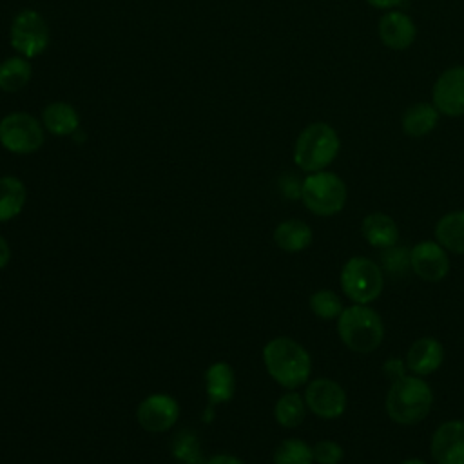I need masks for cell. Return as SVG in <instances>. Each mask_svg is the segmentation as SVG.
I'll list each match as a JSON object with an SVG mask.
<instances>
[{
  "mask_svg": "<svg viewBox=\"0 0 464 464\" xmlns=\"http://www.w3.org/2000/svg\"><path fill=\"white\" fill-rule=\"evenodd\" d=\"M31 63L24 56H11L0 63V91L18 92L31 80Z\"/></svg>",
  "mask_w": 464,
  "mask_h": 464,
  "instance_id": "cb8c5ba5",
  "label": "cell"
},
{
  "mask_svg": "<svg viewBox=\"0 0 464 464\" xmlns=\"http://www.w3.org/2000/svg\"><path fill=\"white\" fill-rule=\"evenodd\" d=\"M11 47L24 58L42 54L49 45V27L34 9H22L14 14L9 27Z\"/></svg>",
  "mask_w": 464,
  "mask_h": 464,
  "instance_id": "52a82bcc",
  "label": "cell"
},
{
  "mask_svg": "<svg viewBox=\"0 0 464 464\" xmlns=\"http://www.w3.org/2000/svg\"><path fill=\"white\" fill-rule=\"evenodd\" d=\"M335 330L344 348L353 353L375 352L386 335L384 321L372 304H348L335 319Z\"/></svg>",
  "mask_w": 464,
  "mask_h": 464,
  "instance_id": "3957f363",
  "label": "cell"
},
{
  "mask_svg": "<svg viewBox=\"0 0 464 464\" xmlns=\"http://www.w3.org/2000/svg\"><path fill=\"white\" fill-rule=\"evenodd\" d=\"M399 464H428V462L424 459H420V457H408V459L401 460Z\"/></svg>",
  "mask_w": 464,
  "mask_h": 464,
  "instance_id": "e575fe53",
  "label": "cell"
},
{
  "mask_svg": "<svg viewBox=\"0 0 464 464\" xmlns=\"http://www.w3.org/2000/svg\"><path fill=\"white\" fill-rule=\"evenodd\" d=\"M136 419L145 431L163 433L178 422L179 404L167 393H152L138 404Z\"/></svg>",
  "mask_w": 464,
  "mask_h": 464,
  "instance_id": "4fadbf2b",
  "label": "cell"
},
{
  "mask_svg": "<svg viewBox=\"0 0 464 464\" xmlns=\"http://www.w3.org/2000/svg\"><path fill=\"white\" fill-rule=\"evenodd\" d=\"M172 455L181 464H205L198 437L190 430H179L172 439Z\"/></svg>",
  "mask_w": 464,
  "mask_h": 464,
  "instance_id": "4316f807",
  "label": "cell"
},
{
  "mask_svg": "<svg viewBox=\"0 0 464 464\" xmlns=\"http://www.w3.org/2000/svg\"><path fill=\"white\" fill-rule=\"evenodd\" d=\"M308 308L321 321H335L344 310V303L334 290L319 288L310 294Z\"/></svg>",
  "mask_w": 464,
  "mask_h": 464,
  "instance_id": "484cf974",
  "label": "cell"
},
{
  "mask_svg": "<svg viewBox=\"0 0 464 464\" xmlns=\"http://www.w3.org/2000/svg\"><path fill=\"white\" fill-rule=\"evenodd\" d=\"M433 236L435 241L440 243L450 254L464 256V208L440 216L435 223Z\"/></svg>",
  "mask_w": 464,
  "mask_h": 464,
  "instance_id": "d6986e66",
  "label": "cell"
},
{
  "mask_svg": "<svg viewBox=\"0 0 464 464\" xmlns=\"http://www.w3.org/2000/svg\"><path fill=\"white\" fill-rule=\"evenodd\" d=\"M435 393L426 377L404 373L390 382L384 395V411L399 426H415L433 410Z\"/></svg>",
  "mask_w": 464,
  "mask_h": 464,
  "instance_id": "6da1fadb",
  "label": "cell"
},
{
  "mask_svg": "<svg viewBox=\"0 0 464 464\" xmlns=\"http://www.w3.org/2000/svg\"><path fill=\"white\" fill-rule=\"evenodd\" d=\"M431 103L444 116H464V65L448 67L439 74L431 89Z\"/></svg>",
  "mask_w": 464,
  "mask_h": 464,
  "instance_id": "8fae6325",
  "label": "cell"
},
{
  "mask_svg": "<svg viewBox=\"0 0 464 464\" xmlns=\"http://www.w3.org/2000/svg\"><path fill=\"white\" fill-rule=\"evenodd\" d=\"M372 7H375V9H386V11H390V9H393L395 5H399L402 0H366Z\"/></svg>",
  "mask_w": 464,
  "mask_h": 464,
  "instance_id": "836d02e7",
  "label": "cell"
},
{
  "mask_svg": "<svg viewBox=\"0 0 464 464\" xmlns=\"http://www.w3.org/2000/svg\"><path fill=\"white\" fill-rule=\"evenodd\" d=\"M440 112L430 102H417L410 105L401 118L402 132L410 138L428 136L439 123Z\"/></svg>",
  "mask_w": 464,
  "mask_h": 464,
  "instance_id": "ffe728a7",
  "label": "cell"
},
{
  "mask_svg": "<svg viewBox=\"0 0 464 464\" xmlns=\"http://www.w3.org/2000/svg\"><path fill=\"white\" fill-rule=\"evenodd\" d=\"M42 123L54 136H69L78 130L80 116L71 103L53 102L44 107Z\"/></svg>",
  "mask_w": 464,
  "mask_h": 464,
  "instance_id": "44dd1931",
  "label": "cell"
},
{
  "mask_svg": "<svg viewBox=\"0 0 464 464\" xmlns=\"http://www.w3.org/2000/svg\"><path fill=\"white\" fill-rule=\"evenodd\" d=\"M301 183L294 176H285L283 179V194L290 199H301Z\"/></svg>",
  "mask_w": 464,
  "mask_h": 464,
  "instance_id": "4dcf8cb0",
  "label": "cell"
},
{
  "mask_svg": "<svg viewBox=\"0 0 464 464\" xmlns=\"http://www.w3.org/2000/svg\"><path fill=\"white\" fill-rule=\"evenodd\" d=\"M430 457L435 464H464V419H450L435 428Z\"/></svg>",
  "mask_w": 464,
  "mask_h": 464,
  "instance_id": "7c38bea8",
  "label": "cell"
},
{
  "mask_svg": "<svg viewBox=\"0 0 464 464\" xmlns=\"http://www.w3.org/2000/svg\"><path fill=\"white\" fill-rule=\"evenodd\" d=\"M301 201L314 216L332 218L346 207L348 187L335 172H312L301 183Z\"/></svg>",
  "mask_w": 464,
  "mask_h": 464,
  "instance_id": "8992f818",
  "label": "cell"
},
{
  "mask_svg": "<svg viewBox=\"0 0 464 464\" xmlns=\"http://www.w3.org/2000/svg\"><path fill=\"white\" fill-rule=\"evenodd\" d=\"M314 241V230L303 219H285L274 228V243L288 254L306 250Z\"/></svg>",
  "mask_w": 464,
  "mask_h": 464,
  "instance_id": "ac0fdd59",
  "label": "cell"
},
{
  "mask_svg": "<svg viewBox=\"0 0 464 464\" xmlns=\"http://www.w3.org/2000/svg\"><path fill=\"white\" fill-rule=\"evenodd\" d=\"M44 129L29 112H11L0 121V143L13 154H31L44 145Z\"/></svg>",
  "mask_w": 464,
  "mask_h": 464,
  "instance_id": "ba28073f",
  "label": "cell"
},
{
  "mask_svg": "<svg viewBox=\"0 0 464 464\" xmlns=\"http://www.w3.org/2000/svg\"><path fill=\"white\" fill-rule=\"evenodd\" d=\"M312 450L315 464H341L344 460V448L334 439H321Z\"/></svg>",
  "mask_w": 464,
  "mask_h": 464,
  "instance_id": "83f0119b",
  "label": "cell"
},
{
  "mask_svg": "<svg viewBox=\"0 0 464 464\" xmlns=\"http://www.w3.org/2000/svg\"><path fill=\"white\" fill-rule=\"evenodd\" d=\"M9 259H11V248L4 239V236H0V270L9 263Z\"/></svg>",
  "mask_w": 464,
  "mask_h": 464,
  "instance_id": "d6a6232c",
  "label": "cell"
},
{
  "mask_svg": "<svg viewBox=\"0 0 464 464\" xmlns=\"http://www.w3.org/2000/svg\"><path fill=\"white\" fill-rule=\"evenodd\" d=\"M450 252L435 239H422L410 248V270L426 283H439L450 274Z\"/></svg>",
  "mask_w": 464,
  "mask_h": 464,
  "instance_id": "30bf717a",
  "label": "cell"
},
{
  "mask_svg": "<svg viewBox=\"0 0 464 464\" xmlns=\"http://www.w3.org/2000/svg\"><path fill=\"white\" fill-rule=\"evenodd\" d=\"M27 190L16 176H0V221L16 218L25 205Z\"/></svg>",
  "mask_w": 464,
  "mask_h": 464,
  "instance_id": "603a6c76",
  "label": "cell"
},
{
  "mask_svg": "<svg viewBox=\"0 0 464 464\" xmlns=\"http://www.w3.org/2000/svg\"><path fill=\"white\" fill-rule=\"evenodd\" d=\"M382 373L384 377L392 382L399 377H402L404 373H408V368H406V362H404V357H390L384 361L382 364Z\"/></svg>",
  "mask_w": 464,
  "mask_h": 464,
  "instance_id": "f546056e",
  "label": "cell"
},
{
  "mask_svg": "<svg viewBox=\"0 0 464 464\" xmlns=\"http://www.w3.org/2000/svg\"><path fill=\"white\" fill-rule=\"evenodd\" d=\"M272 464H315L314 450L306 440L288 437L276 446Z\"/></svg>",
  "mask_w": 464,
  "mask_h": 464,
  "instance_id": "d4e9b609",
  "label": "cell"
},
{
  "mask_svg": "<svg viewBox=\"0 0 464 464\" xmlns=\"http://www.w3.org/2000/svg\"><path fill=\"white\" fill-rule=\"evenodd\" d=\"M205 464H245V462H243V460H239V459H237V457H234V455L219 453V455L210 457Z\"/></svg>",
  "mask_w": 464,
  "mask_h": 464,
  "instance_id": "1f68e13d",
  "label": "cell"
},
{
  "mask_svg": "<svg viewBox=\"0 0 464 464\" xmlns=\"http://www.w3.org/2000/svg\"><path fill=\"white\" fill-rule=\"evenodd\" d=\"M444 344L431 335H422L411 341L404 353V362L410 373L428 377L435 373L444 362Z\"/></svg>",
  "mask_w": 464,
  "mask_h": 464,
  "instance_id": "5bb4252c",
  "label": "cell"
},
{
  "mask_svg": "<svg viewBox=\"0 0 464 464\" xmlns=\"http://www.w3.org/2000/svg\"><path fill=\"white\" fill-rule=\"evenodd\" d=\"M339 285L350 303L372 304L384 290V270L375 259L357 254L343 263Z\"/></svg>",
  "mask_w": 464,
  "mask_h": 464,
  "instance_id": "5b68a950",
  "label": "cell"
},
{
  "mask_svg": "<svg viewBox=\"0 0 464 464\" xmlns=\"http://www.w3.org/2000/svg\"><path fill=\"white\" fill-rule=\"evenodd\" d=\"M339 149L337 130L324 121H315L299 132L294 143V163L306 174L326 170L337 158Z\"/></svg>",
  "mask_w": 464,
  "mask_h": 464,
  "instance_id": "277c9868",
  "label": "cell"
},
{
  "mask_svg": "<svg viewBox=\"0 0 464 464\" xmlns=\"http://www.w3.org/2000/svg\"><path fill=\"white\" fill-rule=\"evenodd\" d=\"M377 33L381 42L392 51H404L411 47L417 36L413 20L401 11H386L377 24Z\"/></svg>",
  "mask_w": 464,
  "mask_h": 464,
  "instance_id": "9a60e30c",
  "label": "cell"
},
{
  "mask_svg": "<svg viewBox=\"0 0 464 464\" xmlns=\"http://www.w3.org/2000/svg\"><path fill=\"white\" fill-rule=\"evenodd\" d=\"M382 266L390 274H401L410 268V250L399 248L397 245L382 250Z\"/></svg>",
  "mask_w": 464,
  "mask_h": 464,
  "instance_id": "f1b7e54d",
  "label": "cell"
},
{
  "mask_svg": "<svg viewBox=\"0 0 464 464\" xmlns=\"http://www.w3.org/2000/svg\"><path fill=\"white\" fill-rule=\"evenodd\" d=\"M304 402L312 415L323 420H335L348 408V393L344 386L330 377H317L304 386Z\"/></svg>",
  "mask_w": 464,
  "mask_h": 464,
  "instance_id": "9c48e42d",
  "label": "cell"
},
{
  "mask_svg": "<svg viewBox=\"0 0 464 464\" xmlns=\"http://www.w3.org/2000/svg\"><path fill=\"white\" fill-rule=\"evenodd\" d=\"M308 413L304 397L297 390H288L274 404V419L281 428L292 430L303 424Z\"/></svg>",
  "mask_w": 464,
  "mask_h": 464,
  "instance_id": "7402d4cb",
  "label": "cell"
},
{
  "mask_svg": "<svg viewBox=\"0 0 464 464\" xmlns=\"http://www.w3.org/2000/svg\"><path fill=\"white\" fill-rule=\"evenodd\" d=\"M205 392L210 404L228 402L236 393V373L228 362H212L205 372Z\"/></svg>",
  "mask_w": 464,
  "mask_h": 464,
  "instance_id": "e0dca14e",
  "label": "cell"
},
{
  "mask_svg": "<svg viewBox=\"0 0 464 464\" xmlns=\"http://www.w3.org/2000/svg\"><path fill=\"white\" fill-rule=\"evenodd\" d=\"M266 373L283 388L297 390L310 381L312 357L295 339L279 335L270 339L261 352Z\"/></svg>",
  "mask_w": 464,
  "mask_h": 464,
  "instance_id": "7a4b0ae2",
  "label": "cell"
},
{
  "mask_svg": "<svg viewBox=\"0 0 464 464\" xmlns=\"http://www.w3.org/2000/svg\"><path fill=\"white\" fill-rule=\"evenodd\" d=\"M361 234L364 241L377 250H386L397 245L401 230L397 221L381 210L368 212L361 221Z\"/></svg>",
  "mask_w": 464,
  "mask_h": 464,
  "instance_id": "2e32d148",
  "label": "cell"
}]
</instances>
